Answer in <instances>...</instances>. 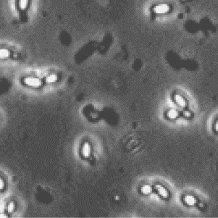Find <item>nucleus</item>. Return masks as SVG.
Segmentation results:
<instances>
[{
	"mask_svg": "<svg viewBox=\"0 0 218 218\" xmlns=\"http://www.w3.org/2000/svg\"><path fill=\"white\" fill-rule=\"evenodd\" d=\"M121 145L127 153L135 154L145 147V139L140 132H130L122 139Z\"/></svg>",
	"mask_w": 218,
	"mask_h": 218,
	"instance_id": "f257e3e1",
	"label": "nucleus"
},
{
	"mask_svg": "<svg viewBox=\"0 0 218 218\" xmlns=\"http://www.w3.org/2000/svg\"><path fill=\"white\" fill-rule=\"evenodd\" d=\"M96 48L97 44L96 41H92L86 44L75 54V62L78 63V64H80V63L83 62V61L87 60L90 56H92V54L94 53Z\"/></svg>",
	"mask_w": 218,
	"mask_h": 218,
	"instance_id": "f03ea898",
	"label": "nucleus"
},
{
	"mask_svg": "<svg viewBox=\"0 0 218 218\" xmlns=\"http://www.w3.org/2000/svg\"><path fill=\"white\" fill-rule=\"evenodd\" d=\"M31 0H15V7L19 13L23 14L29 9Z\"/></svg>",
	"mask_w": 218,
	"mask_h": 218,
	"instance_id": "7ed1b4c3",
	"label": "nucleus"
},
{
	"mask_svg": "<svg viewBox=\"0 0 218 218\" xmlns=\"http://www.w3.org/2000/svg\"><path fill=\"white\" fill-rule=\"evenodd\" d=\"M23 83L31 87H40L42 84V81L38 78L25 77L23 78Z\"/></svg>",
	"mask_w": 218,
	"mask_h": 218,
	"instance_id": "20e7f679",
	"label": "nucleus"
},
{
	"mask_svg": "<svg viewBox=\"0 0 218 218\" xmlns=\"http://www.w3.org/2000/svg\"><path fill=\"white\" fill-rule=\"evenodd\" d=\"M169 62L170 63V65H173L174 66L175 68H177V67L181 66V60H179L178 58H177L175 54H170L168 59Z\"/></svg>",
	"mask_w": 218,
	"mask_h": 218,
	"instance_id": "39448f33",
	"label": "nucleus"
},
{
	"mask_svg": "<svg viewBox=\"0 0 218 218\" xmlns=\"http://www.w3.org/2000/svg\"><path fill=\"white\" fill-rule=\"evenodd\" d=\"M154 13L156 14H164L169 11L168 5H164V4H160L154 7Z\"/></svg>",
	"mask_w": 218,
	"mask_h": 218,
	"instance_id": "423d86ee",
	"label": "nucleus"
},
{
	"mask_svg": "<svg viewBox=\"0 0 218 218\" xmlns=\"http://www.w3.org/2000/svg\"><path fill=\"white\" fill-rule=\"evenodd\" d=\"M11 54L10 51L8 49L0 48V60H5L9 58Z\"/></svg>",
	"mask_w": 218,
	"mask_h": 218,
	"instance_id": "0eeeda50",
	"label": "nucleus"
},
{
	"mask_svg": "<svg viewBox=\"0 0 218 218\" xmlns=\"http://www.w3.org/2000/svg\"><path fill=\"white\" fill-rule=\"evenodd\" d=\"M58 80V76L56 75H49V76L46 77V82L47 83H54V82H55L56 80Z\"/></svg>",
	"mask_w": 218,
	"mask_h": 218,
	"instance_id": "6e6552de",
	"label": "nucleus"
},
{
	"mask_svg": "<svg viewBox=\"0 0 218 218\" xmlns=\"http://www.w3.org/2000/svg\"><path fill=\"white\" fill-rule=\"evenodd\" d=\"M89 153H90V149H89V147H88V145L87 144L84 145L83 149H82V154H83V156H88Z\"/></svg>",
	"mask_w": 218,
	"mask_h": 218,
	"instance_id": "1a4fd4ad",
	"label": "nucleus"
},
{
	"mask_svg": "<svg viewBox=\"0 0 218 218\" xmlns=\"http://www.w3.org/2000/svg\"><path fill=\"white\" fill-rule=\"evenodd\" d=\"M14 209H15V204H14V203H13V202H10V204H8V206H7V211H8V212H9V213L12 212L14 211Z\"/></svg>",
	"mask_w": 218,
	"mask_h": 218,
	"instance_id": "9d476101",
	"label": "nucleus"
},
{
	"mask_svg": "<svg viewBox=\"0 0 218 218\" xmlns=\"http://www.w3.org/2000/svg\"><path fill=\"white\" fill-rule=\"evenodd\" d=\"M5 188V182L0 177V189H3Z\"/></svg>",
	"mask_w": 218,
	"mask_h": 218,
	"instance_id": "9b49d317",
	"label": "nucleus"
},
{
	"mask_svg": "<svg viewBox=\"0 0 218 218\" xmlns=\"http://www.w3.org/2000/svg\"><path fill=\"white\" fill-rule=\"evenodd\" d=\"M0 217H6V216H4L3 215H0Z\"/></svg>",
	"mask_w": 218,
	"mask_h": 218,
	"instance_id": "f8f14e48",
	"label": "nucleus"
}]
</instances>
